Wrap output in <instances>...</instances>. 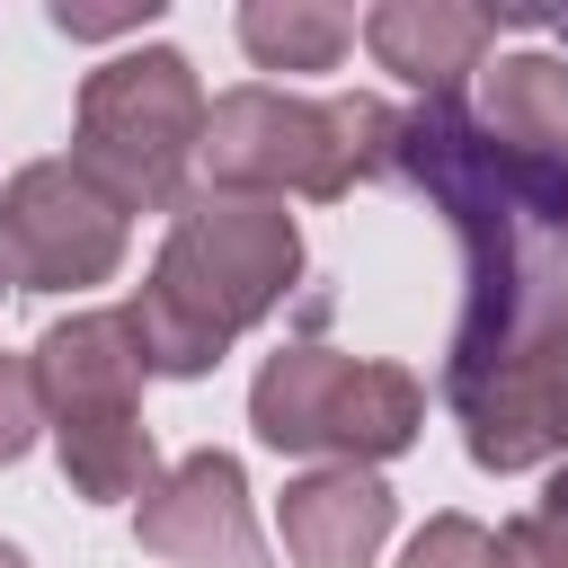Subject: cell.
I'll use <instances>...</instances> for the list:
<instances>
[{"label":"cell","instance_id":"cell-1","mask_svg":"<svg viewBox=\"0 0 568 568\" xmlns=\"http://www.w3.org/2000/svg\"><path fill=\"white\" fill-rule=\"evenodd\" d=\"M293 266H302V240L275 195H186L151 284L124 311L142 337V364L151 373L222 364V346L284 302Z\"/></svg>","mask_w":568,"mask_h":568},{"label":"cell","instance_id":"cell-2","mask_svg":"<svg viewBox=\"0 0 568 568\" xmlns=\"http://www.w3.org/2000/svg\"><path fill=\"white\" fill-rule=\"evenodd\" d=\"M399 151V115L373 98L302 106L284 89H231L204 115V169L222 195H346L355 178H382Z\"/></svg>","mask_w":568,"mask_h":568},{"label":"cell","instance_id":"cell-3","mask_svg":"<svg viewBox=\"0 0 568 568\" xmlns=\"http://www.w3.org/2000/svg\"><path fill=\"white\" fill-rule=\"evenodd\" d=\"M204 89H195V62L169 53V44H142V53H115L80 80V169L133 213H178L186 195V160L204 151Z\"/></svg>","mask_w":568,"mask_h":568},{"label":"cell","instance_id":"cell-4","mask_svg":"<svg viewBox=\"0 0 568 568\" xmlns=\"http://www.w3.org/2000/svg\"><path fill=\"white\" fill-rule=\"evenodd\" d=\"M248 417L275 453L382 462V453H408V435L426 417V390L399 364H355L337 346H284V355H266V373L248 390Z\"/></svg>","mask_w":568,"mask_h":568},{"label":"cell","instance_id":"cell-5","mask_svg":"<svg viewBox=\"0 0 568 568\" xmlns=\"http://www.w3.org/2000/svg\"><path fill=\"white\" fill-rule=\"evenodd\" d=\"M0 266L27 293L106 284L124 266V204L80 160H36L0 195Z\"/></svg>","mask_w":568,"mask_h":568},{"label":"cell","instance_id":"cell-6","mask_svg":"<svg viewBox=\"0 0 568 568\" xmlns=\"http://www.w3.org/2000/svg\"><path fill=\"white\" fill-rule=\"evenodd\" d=\"M142 550L178 568H275L248 524V479L231 453H186L142 488Z\"/></svg>","mask_w":568,"mask_h":568},{"label":"cell","instance_id":"cell-7","mask_svg":"<svg viewBox=\"0 0 568 568\" xmlns=\"http://www.w3.org/2000/svg\"><path fill=\"white\" fill-rule=\"evenodd\" d=\"M36 390L53 408V426H89V417H142V337L124 311H80L62 328L36 337Z\"/></svg>","mask_w":568,"mask_h":568},{"label":"cell","instance_id":"cell-8","mask_svg":"<svg viewBox=\"0 0 568 568\" xmlns=\"http://www.w3.org/2000/svg\"><path fill=\"white\" fill-rule=\"evenodd\" d=\"M275 524L293 568H373V550L390 541V488L364 462H328L275 497Z\"/></svg>","mask_w":568,"mask_h":568},{"label":"cell","instance_id":"cell-9","mask_svg":"<svg viewBox=\"0 0 568 568\" xmlns=\"http://www.w3.org/2000/svg\"><path fill=\"white\" fill-rule=\"evenodd\" d=\"M364 44H373L382 71L417 80L426 98H453V89L479 71V53L497 44V9H462V0H382V9L364 18Z\"/></svg>","mask_w":568,"mask_h":568},{"label":"cell","instance_id":"cell-10","mask_svg":"<svg viewBox=\"0 0 568 568\" xmlns=\"http://www.w3.org/2000/svg\"><path fill=\"white\" fill-rule=\"evenodd\" d=\"M488 133H506V142L568 169V62H550V53L497 62L488 71Z\"/></svg>","mask_w":568,"mask_h":568},{"label":"cell","instance_id":"cell-11","mask_svg":"<svg viewBox=\"0 0 568 568\" xmlns=\"http://www.w3.org/2000/svg\"><path fill=\"white\" fill-rule=\"evenodd\" d=\"M346 36H355V18L320 9V0H248L240 9V44L266 71H328L346 53Z\"/></svg>","mask_w":568,"mask_h":568},{"label":"cell","instance_id":"cell-12","mask_svg":"<svg viewBox=\"0 0 568 568\" xmlns=\"http://www.w3.org/2000/svg\"><path fill=\"white\" fill-rule=\"evenodd\" d=\"M62 435V470L80 497H133L151 479V426L142 417H89V426H53Z\"/></svg>","mask_w":568,"mask_h":568},{"label":"cell","instance_id":"cell-13","mask_svg":"<svg viewBox=\"0 0 568 568\" xmlns=\"http://www.w3.org/2000/svg\"><path fill=\"white\" fill-rule=\"evenodd\" d=\"M506 568H568V470L541 488V506L532 515H515L506 532Z\"/></svg>","mask_w":568,"mask_h":568},{"label":"cell","instance_id":"cell-14","mask_svg":"<svg viewBox=\"0 0 568 568\" xmlns=\"http://www.w3.org/2000/svg\"><path fill=\"white\" fill-rule=\"evenodd\" d=\"M408 568H506V541L470 515H435L417 541H408Z\"/></svg>","mask_w":568,"mask_h":568},{"label":"cell","instance_id":"cell-15","mask_svg":"<svg viewBox=\"0 0 568 568\" xmlns=\"http://www.w3.org/2000/svg\"><path fill=\"white\" fill-rule=\"evenodd\" d=\"M44 426V390H36V364L27 355H0V462H18Z\"/></svg>","mask_w":568,"mask_h":568},{"label":"cell","instance_id":"cell-16","mask_svg":"<svg viewBox=\"0 0 568 568\" xmlns=\"http://www.w3.org/2000/svg\"><path fill=\"white\" fill-rule=\"evenodd\" d=\"M151 9L160 0H142V9H71V0H53V27L62 36H124V27H151Z\"/></svg>","mask_w":568,"mask_h":568},{"label":"cell","instance_id":"cell-17","mask_svg":"<svg viewBox=\"0 0 568 568\" xmlns=\"http://www.w3.org/2000/svg\"><path fill=\"white\" fill-rule=\"evenodd\" d=\"M0 568H27V559H18V550H9V541H0Z\"/></svg>","mask_w":568,"mask_h":568},{"label":"cell","instance_id":"cell-18","mask_svg":"<svg viewBox=\"0 0 568 568\" xmlns=\"http://www.w3.org/2000/svg\"><path fill=\"white\" fill-rule=\"evenodd\" d=\"M0 275H9V266H0Z\"/></svg>","mask_w":568,"mask_h":568}]
</instances>
